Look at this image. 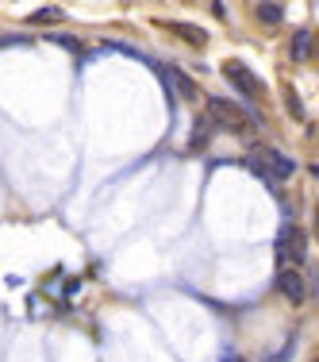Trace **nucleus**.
Segmentation results:
<instances>
[{"mask_svg": "<svg viewBox=\"0 0 319 362\" xmlns=\"http://www.w3.org/2000/svg\"><path fill=\"white\" fill-rule=\"evenodd\" d=\"M208 119H212L215 127H223V132H235V135L250 132V112L239 108L235 100H223V97H208Z\"/></svg>", "mask_w": 319, "mask_h": 362, "instance_id": "2", "label": "nucleus"}, {"mask_svg": "<svg viewBox=\"0 0 319 362\" xmlns=\"http://www.w3.org/2000/svg\"><path fill=\"white\" fill-rule=\"evenodd\" d=\"M166 28L174 31L177 39L193 42V47H204V42H208V31H204V28H193V23H177V20H166Z\"/></svg>", "mask_w": 319, "mask_h": 362, "instance_id": "6", "label": "nucleus"}, {"mask_svg": "<svg viewBox=\"0 0 319 362\" xmlns=\"http://www.w3.org/2000/svg\"><path fill=\"white\" fill-rule=\"evenodd\" d=\"M289 54H292V62H308V58H312V31H304V28H300L296 35H292Z\"/></svg>", "mask_w": 319, "mask_h": 362, "instance_id": "7", "label": "nucleus"}, {"mask_svg": "<svg viewBox=\"0 0 319 362\" xmlns=\"http://www.w3.org/2000/svg\"><path fill=\"white\" fill-rule=\"evenodd\" d=\"M300 262H304V235L289 223L277 235V266L281 270H296Z\"/></svg>", "mask_w": 319, "mask_h": 362, "instance_id": "4", "label": "nucleus"}, {"mask_svg": "<svg viewBox=\"0 0 319 362\" xmlns=\"http://www.w3.org/2000/svg\"><path fill=\"white\" fill-rule=\"evenodd\" d=\"M246 166L265 181H289L292 177V158L281 154L277 146H254V151L246 154Z\"/></svg>", "mask_w": 319, "mask_h": 362, "instance_id": "1", "label": "nucleus"}, {"mask_svg": "<svg viewBox=\"0 0 319 362\" xmlns=\"http://www.w3.org/2000/svg\"><path fill=\"white\" fill-rule=\"evenodd\" d=\"M284 97H289V108H292V119H304V105H300L296 89H284Z\"/></svg>", "mask_w": 319, "mask_h": 362, "instance_id": "11", "label": "nucleus"}, {"mask_svg": "<svg viewBox=\"0 0 319 362\" xmlns=\"http://www.w3.org/2000/svg\"><path fill=\"white\" fill-rule=\"evenodd\" d=\"M254 16H258L262 23H270V28H273V23L284 20V8H281V4H254Z\"/></svg>", "mask_w": 319, "mask_h": 362, "instance_id": "9", "label": "nucleus"}, {"mask_svg": "<svg viewBox=\"0 0 319 362\" xmlns=\"http://www.w3.org/2000/svg\"><path fill=\"white\" fill-rule=\"evenodd\" d=\"M277 289H281L284 297L292 300V305H300V300L308 297V286H304V278H300V270H281V278H277Z\"/></svg>", "mask_w": 319, "mask_h": 362, "instance_id": "5", "label": "nucleus"}, {"mask_svg": "<svg viewBox=\"0 0 319 362\" xmlns=\"http://www.w3.org/2000/svg\"><path fill=\"white\" fill-rule=\"evenodd\" d=\"M312 228H315V239H319V201H315V212H312Z\"/></svg>", "mask_w": 319, "mask_h": 362, "instance_id": "13", "label": "nucleus"}, {"mask_svg": "<svg viewBox=\"0 0 319 362\" xmlns=\"http://www.w3.org/2000/svg\"><path fill=\"white\" fill-rule=\"evenodd\" d=\"M54 42H58V47H66V50H81V42L70 39V35H54Z\"/></svg>", "mask_w": 319, "mask_h": 362, "instance_id": "12", "label": "nucleus"}, {"mask_svg": "<svg viewBox=\"0 0 319 362\" xmlns=\"http://www.w3.org/2000/svg\"><path fill=\"white\" fill-rule=\"evenodd\" d=\"M162 74H166V77H169V85H174V93H181V97H188V100H193V97H196V85H193V81H188V77H185V74H181V70H177V66H166V70H162Z\"/></svg>", "mask_w": 319, "mask_h": 362, "instance_id": "8", "label": "nucleus"}, {"mask_svg": "<svg viewBox=\"0 0 319 362\" xmlns=\"http://www.w3.org/2000/svg\"><path fill=\"white\" fill-rule=\"evenodd\" d=\"M62 20V8H39L35 16H31V23H42V28H50V23Z\"/></svg>", "mask_w": 319, "mask_h": 362, "instance_id": "10", "label": "nucleus"}, {"mask_svg": "<svg viewBox=\"0 0 319 362\" xmlns=\"http://www.w3.org/2000/svg\"><path fill=\"white\" fill-rule=\"evenodd\" d=\"M223 77H227V81L235 85L239 93H246V97H254V100H262V97H265L262 77L250 70L246 62H239V58H227V62H223Z\"/></svg>", "mask_w": 319, "mask_h": 362, "instance_id": "3", "label": "nucleus"}]
</instances>
